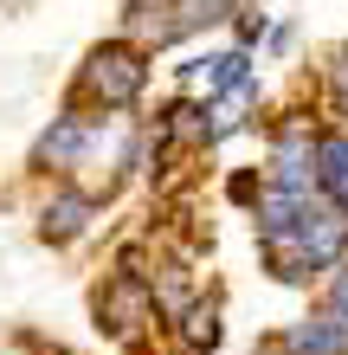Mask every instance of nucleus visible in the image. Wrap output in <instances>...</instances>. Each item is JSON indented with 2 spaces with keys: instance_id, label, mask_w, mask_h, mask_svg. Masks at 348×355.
Returning a JSON list of instances; mask_svg holds the SVG:
<instances>
[{
  "instance_id": "9",
  "label": "nucleus",
  "mask_w": 348,
  "mask_h": 355,
  "mask_svg": "<svg viewBox=\"0 0 348 355\" xmlns=\"http://www.w3.org/2000/svg\"><path fill=\"white\" fill-rule=\"evenodd\" d=\"M316 194L348 214V130H322L316 136Z\"/></svg>"
},
{
  "instance_id": "6",
  "label": "nucleus",
  "mask_w": 348,
  "mask_h": 355,
  "mask_svg": "<svg viewBox=\"0 0 348 355\" xmlns=\"http://www.w3.org/2000/svg\"><path fill=\"white\" fill-rule=\"evenodd\" d=\"M97 142H104V136H97V123L84 110H65V116H52V130L33 142V168H58V175H65V168H84V155L97 149Z\"/></svg>"
},
{
  "instance_id": "11",
  "label": "nucleus",
  "mask_w": 348,
  "mask_h": 355,
  "mask_svg": "<svg viewBox=\"0 0 348 355\" xmlns=\"http://www.w3.org/2000/svg\"><path fill=\"white\" fill-rule=\"evenodd\" d=\"M322 97H329V110L342 116V130H348V46H336L329 65H322Z\"/></svg>"
},
{
  "instance_id": "1",
  "label": "nucleus",
  "mask_w": 348,
  "mask_h": 355,
  "mask_svg": "<svg viewBox=\"0 0 348 355\" xmlns=\"http://www.w3.org/2000/svg\"><path fill=\"white\" fill-rule=\"evenodd\" d=\"M258 252L271 259V271L284 284H303V278H316V271H336V265H348V214L336 200L310 194L284 233L258 239Z\"/></svg>"
},
{
  "instance_id": "2",
  "label": "nucleus",
  "mask_w": 348,
  "mask_h": 355,
  "mask_svg": "<svg viewBox=\"0 0 348 355\" xmlns=\"http://www.w3.org/2000/svg\"><path fill=\"white\" fill-rule=\"evenodd\" d=\"M142 91H149V52L136 39H104V46L84 52V65H77V103L129 110Z\"/></svg>"
},
{
  "instance_id": "12",
  "label": "nucleus",
  "mask_w": 348,
  "mask_h": 355,
  "mask_svg": "<svg viewBox=\"0 0 348 355\" xmlns=\"http://www.w3.org/2000/svg\"><path fill=\"white\" fill-rule=\"evenodd\" d=\"M322 310H329L336 323H348V271H336V278H329V291H322Z\"/></svg>"
},
{
  "instance_id": "7",
  "label": "nucleus",
  "mask_w": 348,
  "mask_h": 355,
  "mask_svg": "<svg viewBox=\"0 0 348 355\" xmlns=\"http://www.w3.org/2000/svg\"><path fill=\"white\" fill-rule=\"evenodd\" d=\"M245 71H252V52H245V46L213 52V58H187V65H181V91H187L194 103H219Z\"/></svg>"
},
{
  "instance_id": "4",
  "label": "nucleus",
  "mask_w": 348,
  "mask_h": 355,
  "mask_svg": "<svg viewBox=\"0 0 348 355\" xmlns=\"http://www.w3.org/2000/svg\"><path fill=\"white\" fill-rule=\"evenodd\" d=\"M316 136L303 116L277 123L271 155H264V187H291V194H316Z\"/></svg>"
},
{
  "instance_id": "5",
  "label": "nucleus",
  "mask_w": 348,
  "mask_h": 355,
  "mask_svg": "<svg viewBox=\"0 0 348 355\" xmlns=\"http://www.w3.org/2000/svg\"><path fill=\"white\" fill-rule=\"evenodd\" d=\"M142 323H155V284L142 278V271H116V278L97 291V329L136 336Z\"/></svg>"
},
{
  "instance_id": "10",
  "label": "nucleus",
  "mask_w": 348,
  "mask_h": 355,
  "mask_svg": "<svg viewBox=\"0 0 348 355\" xmlns=\"http://www.w3.org/2000/svg\"><path fill=\"white\" fill-rule=\"evenodd\" d=\"M181 355H207L213 343H219V304H194L187 317H181Z\"/></svg>"
},
{
  "instance_id": "3",
  "label": "nucleus",
  "mask_w": 348,
  "mask_h": 355,
  "mask_svg": "<svg viewBox=\"0 0 348 355\" xmlns=\"http://www.w3.org/2000/svg\"><path fill=\"white\" fill-rule=\"evenodd\" d=\"M239 7L232 0H129L122 7V39H136L142 52H161V46H181V39L232 19Z\"/></svg>"
},
{
  "instance_id": "8",
  "label": "nucleus",
  "mask_w": 348,
  "mask_h": 355,
  "mask_svg": "<svg viewBox=\"0 0 348 355\" xmlns=\"http://www.w3.org/2000/svg\"><path fill=\"white\" fill-rule=\"evenodd\" d=\"M91 220H97V200H91V194H77V187H58V194L46 200V214H39V233H46L52 245H65V239L84 233Z\"/></svg>"
}]
</instances>
